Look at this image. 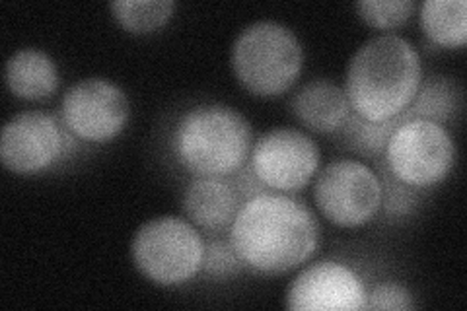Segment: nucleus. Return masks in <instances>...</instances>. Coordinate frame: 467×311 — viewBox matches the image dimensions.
<instances>
[{"label":"nucleus","mask_w":467,"mask_h":311,"mask_svg":"<svg viewBox=\"0 0 467 311\" xmlns=\"http://www.w3.org/2000/svg\"><path fill=\"white\" fill-rule=\"evenodd\" d=\"M226 235L245 269L275 276L296 271L317 254L321 228L308 204L263 191L242 202Z\"/></svg>","instance_id":"f257e3e1"},{"label":"nucleus","mask_w":467,"mask_h":311,"mask_svg":"<svg viewBox=\"0 0 467 311\" xmlns=\"http://www.w3.org/2000/svg\"><path fill=\"white\" fill-rule=\"evenodd\" d=\"M422 78L420 55L413 43L398 34H379L350 57L345 94L355 115L384 123L407 111Z\"/></svg>","instance_id":"f03ea898"},{"label":"nucleus","mask_w":467,"mask_h":311,"mask_svg":"<svg viewBox=\"0 0 467 311\" xmlns=\"http://www.w3.org/2000/svg\"><path fill=\"white\" fill-rule=\"evenodd\" d=\"M252 146V123L226 103H199L180 115L171 132L173 158L193 177L234 175L247 164Z\"/></svg>","instance_id":"7ed1b4c3"},{"label":"nucleus","mask_w":467,"mask_h":311,"mask_svg":"<svg viewBox=\"0 0 467 311\" xmlns=\"http://www.w3.org/2000/svg\"><path fill=\"white\" fill-rule=\"evenodd\" d=\"M230 65L245 92L279 98L300 78L304 47L295 29L276 20H257L234 39Z\"/></svg>","instance_id":"20e7f679"},{"label":"nucleus","mask_w":467,"mask_h":311,"mask_svg":"<svg viewBox=\"0 0 467 311\" xmlns=\"http://www.w3.org/2000/svg\"><path fill=\"white\" fill-rule=\"evenodd\" d=\"M204 238L183 216H156L135 232L130 259L158 286H182L202 269Z\"/></svg>","instance_id":"39448f33"},{"label":"nucleus","mask_w":467,"mask_h":311,"mask_svg":"<svg viewBox=\"0 0 467 311\" xmlns=\"http://www.w3.org/2000/svg\"><path fill=\"white\" fill-rule=\"evenodd\" d=\"M384 170L403 185L431 189L441 185L454 171L458 146L450 130L431 119H407L391 130L384 148Z\"/></svg>","instance_id":"423d86ee"},{"label":"nucleus","mask_w":467,"mask_h":311,"mask_svg":"<svg viewBox=\"0 0 467 311\" xmlns=\"http://www.w3.org/2000/svg\"><path fill=\"white\" fill-rule=\"evenodd\" d=\"M314 180L316 209L333 226L357 230L382 211V180L360 160H333Z\"/></svg>","instance_id":"0eeeda50"},{"label":"nucleus","mask_w":467,"mask_h":311,"mask_svg":"<svg viewBox=\"0 0 467 311\" xmlns=\"http://www.w3.org/2000/svg\"><path fill=\"white\" fill-rule=\"evenodd\" d=\"M317 142L300 129L276 127L254 140L247 166L267 191L298 192L312 183L319 171Z\"/></svg>","instance_id":"6e6552de"},{"label":"nucleus","mask_w":467,"mask_h":311,"mask_svg":"<svg viewBox=\"0 0 467 311\" xmlns=\"http://www.w3.org/2000/svg\"><path fill=\"white\" fill-rule=\"evenodd\" d=\"M75 140L51 113L20 111L0 132V161L16 175H37L70 156Z\"/></svg>","instance_id":"1a4fd4ad"},{"label":"nucleus","mask_w":467,"mask_h":311,"mask_svg":"<svg viewBox=\"0 0 467 311\" xmlns=\"http://www.w3.org/2000/svg\"><path fill=\"white\" fill-rule=\"evenodd\" d=\"M61 119L72 137L104 144L119 137L129 125L130 101L121 86L101 77H88L65 92Z\"/></svg>","instance_id":"9d476101"},{"label":"nucleus","mask_w":467,"mask_h":311,"mask_svg":"<svg viewBox=\"0 0 467 311\" xmlns=\"http://www.w3.org/2000/svg\"><path fill=\"white\" fill-rule=\"evenodd\" d=\"M367 286L360 275L348 264L324 259L302 269L285 294V306L296 311L329 309H364Z\"/></svg>","instance_id":"9b49d317"},{"label":"nucleus","mask_w":467,"mask_h":311,"mask_svg":"<svg viewBox=\"0 0 467 311\" xmlns=\"http://www.w3.org/2000/svg\"><path fill=\"white\" fill-rule=\"evenodd\" d=\"M244 199L228 177H193L183 191L182 213L209 235L228 233Z\"/></svg>","instance_id":"f8f14e48"},{"label":"nucleus","mask_w":467,"mask_h":311,"mask_svg":"<svg viewBox=\"0 0 467 311\" xmlns=\"http://www.w3.org/2000/svg\"><path fill=\"white\" fill-rule=\"evenodd\" d=\"M288 108L304 129L319 135L339 132L353 113L345 88L329 78H314L302 84L292 94Z\"/></svg>","instance_id":"ddd939ff"},{"label":"nucleus","mask_w":467,"mask_h":311,"mask_svg":"<svg viewBox=\"0 0 467 311\" xmlns=\"http://www.w3.org/2000/svg\"><path fill=\"white\" fill-rule=\"evenodd\" d=\"M5 80L12 96L26 101H39L51 98L58 90L61 74L49 53L24 47L8 57Z\"/></svg>","instance_id":"4468645a"},{"label":"nucleus","mask_w":467,"mask_h":311,"mask_svg":"<svg viewBox=\"0 0 467 311\" xmlns=\"http://www.w3.org/2000/svg\"><path fill=\"white\" fill-rule=\"evenodd\" d=\"M419 22L427 39L436 47L462 49L467 41L465 0H425Z\"/></svg>","instance_id":"2eb2a0df"},{"label":"nucleus","mask_w":467,"mask_h":311,"mask_svg":"<svg viewBox=\"0 0 467 311\" xmlns=\"http://www.w3.org/2000/svg\"><path fill=\"white\" fill-rule=\"evenodd\" d=\"M109 10L125 32L149 36L173 18L178 3L175 0H115L109 5Z\"/></svg>","instance_id":"dca6fc26"},{"label":"nucleus","mask_w":467,"mask_h":311,"mask_svg":"<svg viewBox=\"0 0 467 311\" xmlns=\"http://www.w3.org/2000/svg\"><path fill=\"white\" fill-rule=\"evenodd\" d=\"M460 109V90L446 77L422 78L419 92L411 106L403 113L407 119H431L436 123H448L451 115Z\"/></svg>","instance_id":"f3484780"},{"label":"nucleus","mask_w":467,"mask_h":311,"mask_svg":"<svg viewBox=\"0 0 467 311\" xmlns=\"http://www.w3.org/2000/svg\"><path fill=\"white\" fill-rule=\"evenodd\" d=\"M401 121V115L396 119L384 123H372L362 119V117L350 113L345 127L339 130L341 142L364 158H382L386 142L391 135V130Z\"/></svg>","instance_id":"a211bd4d"},{"label":"nucleus","mask_w":467,"mask_h":311,"mask_svg":"<svg viewBox=\"0 0 467 311\" xmlns=\"http://www.w3.org/2000/svg\"><path fill=\"white\" fill-rule=\"evenodd\" d=\"M417 5L413 0H360L355 5L360 20L389 34L391 29H398L413 16Z\"/></svg>","instance_id":"6ab92c4d"},{"label":"nucleus","mask_w":467,"mask_h":311,"mask_svg":"<svg viewBox=\"0 0 467 311\" xmlns=\"http://www.w3.org/2000/svg\"><path fill=\"white\" fill-rule=\"evenodd\" d=\"M245 269L236 251L232 249L228 235L221 238V235H211L209 240H204V254H202V273L214 278H228L234 275H240Z\"/></svg>","instance_id":"aec40b11"},{"label":"nucleus","mask_w":467,"mask_h":311,"mask_svg":"<svg viewBox=\"0 0 467 311\" xmlns=\"http://www.w3.org/2000/svg\"><path fill=\"white\" fill-rule=\"evenodd\" d=\"M382 180V211L393 218L409 216L420 202L419 189L403 185L396 177H391L386 170L379 175Z\"/></svg>","instance_id":"412c9836"},{"label":"nucleus","mask_w":467,"mask_h":311,"mask_svg":"<svg viewBox=\"0 0 467 311\" xmlns=\"http://www.w3.org/2000/svg\"><path fill=\"white\" fill-rule=\"evenodd\" d=\"M364 309H396V311H411L417 309L413 292L400 283H379L367 290V302Z\"/></svg>","instance_id":"4be33fe9"},{"label":"nucleus","mask_w":467,"mask_h":311,"mask_svg":"<svg viewBox=\"0 0 467 311\" xmlns=\"http://www.w3.org/2000/svg\"><path fill=\"white\" fill-rule=\"evenodd\" d=\"M228 180L232 181L234 187H236V191L240 192V197H242L244 201L252 199L254 195H257V192L267 191L265 187H263V183L257 180L255 173L252 171V168L247 166V164H245L242 170H238L234 175H230Z\"/></svg>","instance_id":"5701e85b"}]
</instances>
